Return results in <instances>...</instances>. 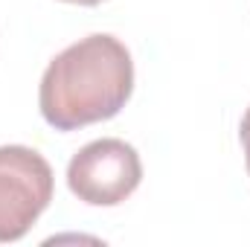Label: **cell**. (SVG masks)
<instances>
[{
	"mask_svg": "<svg viewBox=\"0 0 250 247\" xmlns=\"http://www.w3.org/2000/svg\"><path fill=\"white\" fill-rule=\"evenodd\" d=\"M134 90V62L114 35H87L44 70L38 105L59 131H76L117 117Z\"/></svg>",
	"mask_w": 250,
	"mask_h": 247,
	"instance_id": "cell-1",
	"label": "cell"
},
{
	"mask_svg": "<svg viewBox=\"0 0 250 247\" xmlns=\"http://www.w3.org/2000/svg\"><path fill=\"white\" fill-rule=\"evenodd\" d=\"M53 201V169L26 145H0V242L23 239Z\"/></svg>",
	"mask_w": 250,
	"mask_h": 247,
	"instance_id": "cell-2",
	"label": "cell"
},
{
	"mask_svg": "<svg viewBox=\"0 0 250 247\" xmlns=\"http://www.w3.org/2000/svg\"><path fill=\"white\" fill-rule=\"evenodd\" d=\"M143 163L134 145L125 140H93L79 148L67 166L70 192L93 206H114L140 186Z\"/></svg>",
	"mask_w": 250,
	"mask_h": 247,
	"instance_id": "cell-3",
	"label": "cell"
},
{
	"mask_svg": "<svg viewBox=\"0 0 250 247\" xmlns=\"http://www.w3.org/2000/svg\"><path fill=\"white\" fill-rule=\"evenodd\" d=\"M239 137H242V145H245V163H248V172H250V108H248V114L242 117Z\"/></svg>",
	"mask_w": 250,
	"mask_h": 247,
	"instance_id": "cell-4",
	"label": "cell"
},
{
	"mask_svg": "<svg viewBox=\"0 0 250 247\" xmlns=\"http://www.w3.org/2000/svg\"><path fill=\"white\" fill-rule=\"evenodd\" d=\"M64 3H79V6H96V3H102V0H64Z\"/></svg>",
	"mask_w": 250,
	"mask_h": 247,
	"instance_id": "cell-5",
	"label": "cell"
}]
</instances>
